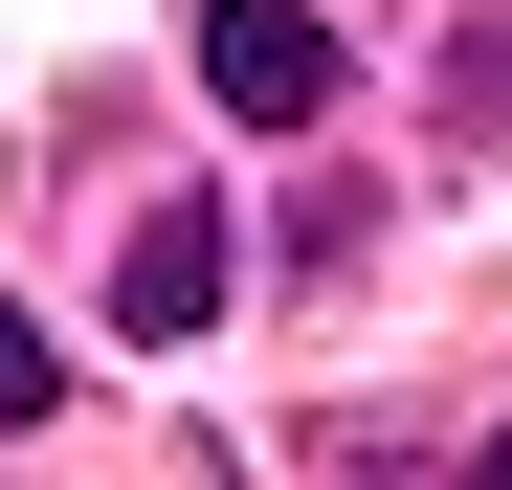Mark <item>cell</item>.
I'll return each instance as SVG.
<instances>
[{
	"label": "cell",
	"instance_id": "6da1fadb",
	"mask_svg": "<svg viewBox=\"0 0 512 490\" xmlns=\"http://www.w3.org/2000/svg\"><path fill=\"white\" fill-rule=\"evenodd\" d=\"M223 290H245V245H223V201H134V223H112V335H134V357H179V335H223Z\"/></svg>",
	"mask_w": 512,
	"mask_h": 490
},
{
	"label": "cell",
	"instance_id": "7a4b0ae2",
	"mask_svg": "<svg viewBox=\"0 0 512 490\" xmlns=\"http://www.w3.org/2000/svg\"><path fill=\"white\" fill-rule=\"evenodd\" d=\"M201 90L245 134H312L334 112V23H312V0H201Z\"/></svg>",
	"mask_w": 512,
	"mask_h": 490
},
{
	"label": "cell",
	"instance_id": "3957f363",
	"mask_svg": "<svg viewBox=\"0 0 512 490\" xmlns=\"http://www.w3.org/2000/svg\"><path fill=\"white\" fill-rule=\"evenodd\" d=\"M45 401H67V357H45V312H0V446H23Z\"/></svg>",
	"mask_w": 512,
	"mask_h": 490
},
{
	"label": "cell",
	"instance_id": "277c9868",
	"mask_svg": "<svg viewBox=\"0 0 512 490\" xmlns=\"http://www.w3.org/2000/svg\"><path fill=\"white\" fill-rule=\"evenodd\" d=\"M490 468H512V424H490Z\"/></svg>",
	"mask_w": 512,
	"mask_h": 490
}]
</instances>
